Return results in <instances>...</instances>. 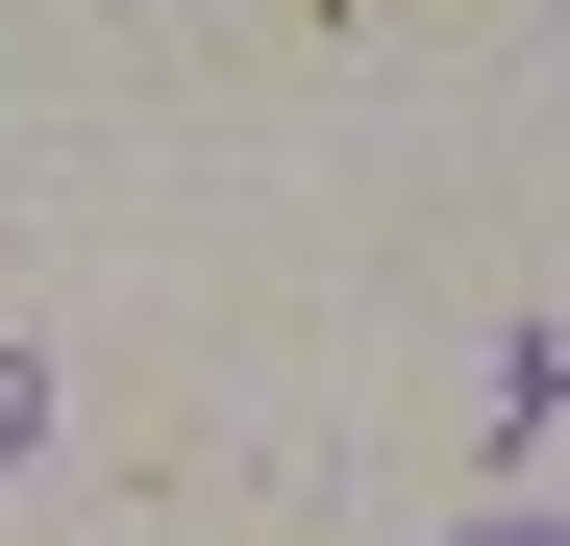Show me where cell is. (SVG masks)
I'll list each match as a JSON object with an SVG mask.
<instances>
[{
    "label": "cell",
    "mask_w": 570,
    "mask_h": 546,
    "mask_svg": "<svg viewBox=\"0 0 570 546\" xmlns=\"http://www.w3.org/2000/svg\"><path fill=\"white\" fill-rule=\"evenodd\" d=\"M471 546H570V521H471Z\"/></svg>",
    "instance_id": "obj_1"
}]
</instances>
